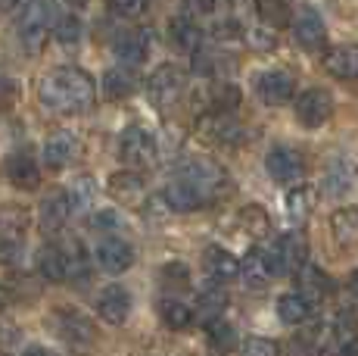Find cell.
<instances>
[{
	"label": "cell",
	"instance_id": "obj_1",
	"mask_svg": "<svg viewBox=\"0 0 358 356\" xmlns=\"http://www.w3.org/2000/svg\"><path fill=\"white\" fill-rule=\"evenodd\" d=\"M38 94L57 113H81V109H87L94 104L97 85H94V78L85 69L63 66V69H53L41 78Z\"/></svg>",
	"mask_w": 358,
	"mask_h": 356
},
{
	"label": "cell",
	"instance_id": "obj_2",
	"mask_svg": "<svg viewBox=\"0 0 358 356\" xmlns=\"http://www.w3.org/2000/svg\"><path fill=\"white\" fill-rule=\"evenodd\" d=\"M178 178L187 182L206 203L228 188V175H224V169L218 166L215 160H209V156H194V160H187L181 166V172H178Z\"/></svg>",
	"mask_w": 358,
	"mask_h": 356
},
{
	"label": "cell",
	"instance_id": "obj_3",
	"mask_svg": "<svg viewBox=\"0 0 358 356\" xmlns=\"http://www.w3.org/2000/svg\"><path fill=\"white\" fill-rule=\"evenodd\" d=\"M268 250V259H271V269H274V278L280 275H296L302 266L308 263V241L302 231H290L284 235L280 241H274Z\"/></svg>",
	"mask_w": 358,
	"mask_h": 356
},
{
	"label": "cell",
	"instance_id": "obj_4",
	"mask_svg": "<svg viewBox=\"0 0 358 356\" xmlns=\"http://www.w3.org/2000/svg\"><path fill=\"white\" fill-rule=\"evenodd\" d=\"M53 22H57V19H53L50 4H47V0H31L22 10V19H19V38H22L25 50L38 53L41 47H44L47 35H50Z\"/></svg>",
	"mask_w": 358,
	"mask_h": 356
},
{
	"label": "cell",
	"instance_id": "obj_5",
	"mask_svg": "<svg viewBox=\"0 0 358 356\" xmlns=\"http://www.w3.org/2000/svg\"><path fill=\"white\" fill-rule=\"evenodd\" d=\"M156 153H159V144H156V138L147 132V128L131 125V128H125V135L119 138V156H122V163H125V166H131V172H134V169L153 166Z\"/></svg>",
	"mask_w": 358,
	"mask_h": 356
},
{
	"label": "cell",
	"instance_id": "obj_6",
	"mask_svg": "<svg viewBox=\"0 0 358 356\" xmlns=\"http://www.w3.org/2000/svg\"><path fill=\"white\" fill-rule=\"evenodd\" d=\"M57 328H59V338H63L72 350L85 353L97 344V325H94L81 310H72V306L57 310Z\"/></svg>",
	"mask_w": 358,
	"mask_h": 356
},
{
	"label": "cell",
	"instance_id": "obj_7",
	"mask_svg": "<svg viewBox=\"0 0 358 356\" xmlns=\"http://www.w3.org/2000/svg\"><path fill=\"white\" fill-rule=\"evenodd\" d=\"M184 85H187V75L184 69H178L175 63H162L150 72L147 78V94L156 107H171L178 97L184 94Z\"/></svg>",
	"mask_w": 358,
	"mask_h": 356
},
{
	"label": "cell",
	"instance_id": "obj_8",
	"mask_svg": "<svg viewBox=\"0 0 358 356\" xmlns=\"http://www.w3.org/2000/svg\"><path fill=\"white\" fill-rule=\"evenodd\" d=\"M296 122L306 128H321L330 122V116H334V97H330V91L324 88H308V91H302L299 97H296Z\"/></svg>",
	"mask_w": 358,
	"mask_h": 356
},
{
	"label": "cell",
	"instance_id": "obj_9",
	"mask_svg": "<svg viewBox=\"0 0 358 356\" xmlns=\"http://www.w3.org/2000/svg\"><path fill=\"white\" fill-rule=\"evenodd\" d=\"M256 94L262 104L268 107H284L296 97V75L287 69H265L256 78Z\"/></svg>",
	"mask_w": 358,
	"mask_h": 356
},
{
	"label": "cell",
	"instance_id": "obj_10",
	"mask_svg": "<svg viewBox=\"0 0 358 356\" xmlns=\"http://www.w3.org/2000/svg\"><path fill=\"white\" fill-rule=\"evenodd\" d=\"M265 169L274 182L280 184H293L306 175V156L299 153L296 147H287V144H278V147L268 150L265 156Z\"/></svg>",
	"mask_w": 358,
	"mask_h": 356
},
{
	"label": "cell",
	"instance_id": "obj_11",
	"mask_svg": "<svg viewBox=\"0 0 358 356\" xmlns=\"http://www.w3.org/2000/svg\"><path fill=\"white\" fill-rule=\"evenodd\" d=\"M199 135L212 144L234 147V144H240V138H243V128L228 113H206V116H199Z\"/></svg>",
	"mask_w": 358,
	"mask_h": 356
},
{
	"label": "cell",
	"instance_id": "obj_12",
	"mask_svg": "<svg viewBox=\"0 0 358 356\" xmlns=\"http://www.w3.org/2000/svg\"><path fill=\"white\" fill-rule=\"evenodd\" d=\"M97 263L109 275H122V272H128L134 266V247L125 238H103L97 247Z\"/></svg>",
	"mask_w": 358,
	"mask_h": 356
},
{
	"label": "cell",
	"instance_id": "obj_13",
	"mask_svg": "<svg viewBox=\"0 0 358 356\" xmlns=\"http://www.w3.org/2000/svg\"><path fill=\"white\" fill-rule=\"evenodd\" d=\"M97 313H100L103 322H109V325H125L128 316H131V294L122 285L103 287L100 297H97Z\"/></svg>",
	"mask_w": 358,
	"mask_h": 356
},
{
	"label": "cell",
	"instance_id": "obj_14",
	"mask_svg": "<svg viewBox=\"0 0 358 356\" xmlns=\"http://www.w3.org/2000/svg\"><path fill=\"white\" fill-rule=\"evenodd\" d=\"M72 197L69 191H50V194L41 200V210H38V222L44 231H63L66 219L72 216Z\"/></svg>",
	"mask_w": 358,
	"mask_h": 356
},
{
	"label": "cell",
	"instance_id": "obj_15",
	"mask_svg": "<svg viewBox=\"0 0 358 356\" xmlns=\"http://www.w3.org/2000/svg\"><path fill=\"white\" fill-rule=\"evenodd\" d=\"M293 41L302 47V50H321L327 41L324 19H321L315 10H302L293 22Z\"/></svg>",
	"mask_w": 358,
	"mask_h": 356
},
{
	"label": "cell",
	"instance_id": "obj_16",
	"mask_svg": "<svg viewBox=\"0 0 358 356\" xmlns=\"http://www.w3.org/2000/svg\"><path fill=\"white\" fill-rule=\"evenodd\" d=\"M203 269L215 285H228V282H234V278H240V259L224 247H206Z\"/></svg>",
	"mask_w": 358,
	"mask_h": 356
},
{
	"label": "cell",
	"instance_id": "obj_17",
	"mask_svg": "<svg viewBox=\"0 0 358 356\" xmlns=\"http://www.w3.org/2000/svg\"><path fill=\"white\" fill-rule=\"evenodd\" d=\"M150 44H153L150 32H143V29L125 32V35L115 38V57L122 60V66H141L150 57Z\"/></svg>",
	"mask_w": 358,
	"mask_h": 356
},
{
	"label": "cell",
	"instance_id": "obj_18",
	"mask_svg": "<svg viewBox=\"0 0 358 356\" xmlns=\"http://www.w3.org/2000/svg\"><path fill=\"white\" fill-rule=\"evenodd\" d=\"M109 194H113V200L125 203V207H137L147 197V182H143V175L122 169V172L109 178Z\"/></svg>",
	"mask_w": 358,
	"mask_h": 356
},
{
	"label": "cell",
	"instance_id": "obj_19",
	"mask_svg": "<svg viewBox=\"0 0 358 356\" xmlns=\"http://www.w3.org/2000/svg\"><path fill=\"white\" fill-rule=\"evenodd\" d=\"M324 69L334 78L358 81V44H336L324 53Z\"/></svg>",
	"mask_w": 358,
	"mask_h": 356
},
{
	"label": "cell",
	"instance_id": "obj_20",
	"mask_svg": "<svg viewBox=\"0 0 358 356\" xmlns=\"http://www.w3.org/2000/svg\"><path fill=\"white\" fill-rule=\"evenodd\" d=\"M358 188V166L352 160H334L324 172V191L330 197L352 194Z\"/></svg>",
	"mask_w": 358,
	"mask_h": 356
},
{
	"label": "cell",
	"instance_id": "obj_21",
	"mask_svg": "<svg viewBox=\"0 0 358 356\" xmlns=\"http://www.w3.org/2000/svg\"><path fill=\"white\" fill-rule=\"evenodd\" d=\"M240 278H243L250 287L271 285L274 269H271V259H268V250L265 247H256V250L246 253V259L240 263Z\"/></svg>",
	"mask_w": 358,
	"mask_h": 356
},
{
	"label": "cell",
	"instance_id": "obj_22",
	"mask_svg": "<svg viewBox=\"0 0 358 356\" xmlns=\"http://www.w3.org/2000/svg\"><path fill=\"white\" fill-rule=\"evenodd\" d=\"M169 41L175 44V50H181V53H194L203 47V32H199V25L194 22V19H187V16H175L169 22Z\"/></svg>",
	"mask_w": 358,
	"mask_h": 356
},
{
	"label": "cell",
	"instance_id": "obj_23",
	"mask_svg": "<svg viewBox=\"0 0 358 356\" xmlns=\"http://www.w3.org/2000/svg\"><path fill=\"white\" fill-rule=\"evenodd\" d=\"M162 200L169 210H175V213H194V210L206 207V200L196 194L194 188H190L187 182H181V178H175V182L165 184L162 191Z\"/></svg>",
	"mask_w": 358,
	"mask_h": 356
},
{
	"label": "cell",
	"instance_id": "obj_24",
	"mask_svg": "<svg viewBox=\"0 0 358 356\" xmlns=\"http://www.w3.org/2000/svg\"><path fill=\"white\" fill-rule=\"evenodd\" d=\"M330 235L340 247H355L358 244V207H343L330 216Z\"/></svg>",
	"mask_w": 358,
	"mask_h": 356
},
{
	"label": "cell",
	"instance_id": "obj_25",
	"mask_svg": "<svg viewBox=\"0 0 358 356\" xmlns=\"http://www.w3.org/2000/svg\"><path fill=\"white\" fill-rule=\"evenodd\" d=\"M6 178H10L16 188L31 191V188H38V182H41V169L29 153H16L6 160Z\"/></svg>",
	"mask_w": 358,
	"mask_h": 356
},
{
	"label": "cell",
	"instance_id": "obj_26",
	"mask_svg": "<svg viewBox=\"0 0 358 356\" xmlns=\"http://www.w3.org/2000/svg\"><path fill=\"white\" fill-rule=\"evenodd\" d=\"M296 291L302 294V297L312 303V300H321V297H327V291H330V278H327V272H321L318 266H302L299 272H296Z\"/></svg>",
	"mask_w": 358,
	"mask_h": 356
},
{
	"label": "cell",
	"instance_id": "obj_27",
	"mask_svg": "<svg viewBox=\"0 0 358 356\" xmlns=\"http://www.w3.org/2000/svg\"><path fill=\"white\" fill-rule=\"evenodd\" d=\"M75 153V135L72 132H53L44 141V166L47 169H63Z\"/></svg>",
	"mask_w": 358,
	"mask_h": 356
},
{
	"label": "cell",
	"instance_id": "obj_28",
	"mask_svg": "<svg viewBox=\"0 0 358 356\" xmlns=\"http://www.w3.org/2000/svg\"><path fill=\"white\" fill-rule=\"evenodd\" d=\"M315 203H318V191H315L312 184H296V188H290V191H287V197H284L287 219L302 222V219L315 210Z\"/></svg>",
	"mask_w": 358,
	"mask_h": 356
},
{
	"label": "cell",
	"instance_id": "obj_29",
	"mask_svg": "<svg viewBox=\"0 0 358 356\" xmlns=\"http://www.w3.org/2000/svg\"><path fill=\"white\" fill-rule=\"evenodd\" d=\"M206 341H209V350L215 356H228V353L237 350V344H240L237 328L224 319L209 322V328H206Z\"/></svg>",
	"mask_w": 358,
	"mask_h": 356
},
{
	"label": "cell",
	"instance_id": "obj_30",
	"mask_svg": "<svg viewBox=\"0 0 358 356\" xmlns=\"http://www.w3.org/2000/svg\"><path fill=\"white\" fill-rule=\"evenodd\" d=\"M59 250H63V256H66L69 282H81V278L91 275V263H87V253L81 247L78 238H63V241H59Z\"/></svg>",
	"mask_w": 358,
	"mask_h": 356
},
{
	"label": "cell",
	"instance_id": "obj_31",
	"mask_svg": "<svg viewBox=\"0 0 358 356\" xmlns=\"http://www.w3.org/2000/svg\"><path fill=\"white\" fill-rule=\"evenodd\" d=\"M38 275L47 282H69L66 272V256L59 250V244H47L38 250Z\"/></svg>",
	"mask_w": 358,
	"mask_h": 356
},
{
	"label": "cell",
	"instance_id": "obj_32",
	"mask_svg": "<svg viewBox=\"0 0 358 356\" xmlns=\"http://www.w3.org/2000/svg\"><path fill=\"white\" fill-rule=\"evenodd\" d=\"M278 316L284 325H302V322L312 316V303L299 291H290L278 300Z\"/></svg>",
	"mask_w": 358,
	"mask_h": 356
},
{
	"label": "cell",
	"instance_id": "obj_33",
	"mask_svg": "<svg viewBox=\"0 0 358 356\" xmlns=\"http://www.w3.org/2000/svg\"><path fill=\"white\" fill-rule=\"evenodd\" d=\"M137 81H134V72L125 69V66H115V69H109L103 75V91H106L109 100H125L134 94Z\"/></svg>",
	"mask_w": 358,
	"mask_h": 356
},
{
	"label": "cell",
	"instance_id": "obj_34",
	"mask_svg": "<svg viewBox=\"0 0 358 356\" xmlns=\"http://www.w3.org/2000/svg\"><path fill=\"white\" fill-rule=\"evenodd\" d=\"M240 100H243V94H240V88L234 85V81H215V85L209 88V107L212 113H234V109L240 107Z\"/></svg>",
	"mask_w": 358,
	"mask_h": 356
},
{
	"label": "cell",
	"instance_id": "obj_35",
	"mask_svg": "<svg viewBox=\"0 0 358 356\" xmlns=\"http://www.w3.org/2000/svg\"><path fill=\"white\" fill-rule=\"evenodd\" d=\"M224 306H228V294H224L218 285H212V287H206V291H199L196 316H203L206 322H215V319H222Z\"/></svg>",
	"mask_w": 358,
	"mask_h": 356
},
{
	"label": "cell",
	"instance_id": "obj_36",
	"mask_svg": "<svg viewBox=\"0 0 358 356\" xmlns=\"http://www.w3.org/2000/svg\"><path fill=\"white\" fill-rule=\"evenodd\" d=\"M234 60L224 57L222 47H199L194 53V72L196 75H215V72H224V66H231Z\"/></svg>",
	"mask_w": 358,
	"mask_h": 356
},
{
	"label": "cell",
	"instance_id": "obj_37",
	"mask_svg": "<svg viewBox=\"0 0 358 356\" xmlns=\"http://www.w3.org/2000/svg\"><path fill=\"white\" fill-rule=\"evenodd\" d=\"M159 316L169 328H175V331H181V328H187L190 322H194V310H190L184 300H175V297H165L159 303Z\"/></svg>",
	"mask_w": 358,
	"mask_h": 356
},
{
	"label": "cell",
	"instance_id": "obj_38",
	"mask_svg": "<svg viewBox=\"0 0 358 356\" xmlns=\"http://www.w3.org/2000/svg\"><path fill=\"white\" fill-rule=\"evenodd\" d=\"M240 228L246 231L250 238H265L268 231H271V219H268V213L262 207H256V203H250V207L240 210Z\"/></svg>",
	"mask_w": 358,
	"mask_h": 356
},
{
	"label": "cell",
	"instance_id": "obj_39",
	"mask_svg": "<svg viewBox=\"0 0 358 356\" xmlns=\"http://www.w3.org/2000/svg\"><path fill=\"white\" fill-rule=\"evenodd\" d=\"M53 35H57L59 44L66 47H75L85 35V25H81V19L75 16V13H66V16H57V22H53Z\"/></svg>",
	"mask_w": 358,
	"mask_h": 356
},
{
	"label": "cell",
	"instance_id": "obj_40",
	"mask_svg": "<svg viewBox=\"0 0 358 356\" xmlns=\"http://www.w3.org/2000/svg\"><path fill=\"white\" fill-rule=\"evenodd\" d=\"M256 10H259V16L265 19V25L268 29H280V25H287L290 22V4L287 0H256Z\"/></svg>",
	"mask_w": 358,
	"mask_h": 356
},
{
	"label": "cell",
	"instance_id": "obj_41",
	"mask_svg": "<svg viewBox=\"0 0 358 356\" xmlns=\"http://www.w3.org/2000/svg\"><path fill=\"white\" fill-rule=\"evenodd\" d=\"M240 356H280V347L271 338H246L240 344Z\"/></svg>",
	"mask_w": 358,
	"mask_h": 356
},
{
	"label": "cell",
	"instance_id": "obj_42",
	"mask_svg": "<svg viewBox=\"0 0 358 356\" xmlns=\"http://www.w3.org/2000/svg\"><path fill=\"white\" fill-rule=\"evenodd\" d=\"M106 10L119 19H137L147 10V0H106Z\"/></svg>",
	"mask_w": 358,
	"mask_h": 356
},
{
	"label": "cell",
	"instance_id": "obj_43",
	"mask_svg": "<svg viewBox=\"0 0 358 356\" xmlns=\"http://www.w3.org/2000/svg\"><path fill=\"white\" fill-rule=\"evenodd\" d=\"M246 41H250L256 50H274L278 47V35L271 29H250L246 32Z\"/></svg>",
	"mask_w": 358,
	"mask_h": 356
},
{
	"label": "cell",
	"instance_id": "obj_44",
	"mask_svg": "<svg viewBox=\"0 0 358 356\" xmlns=\"http://www.w3.org/2000/svg\"><path fill=\"white\" fill-rule=\"evenodd\" d=\"M19 250H22V238L19 235H0V263H16Z\"/></svg>",
	"mask_w": 358,
	"mask_h": 356
},
{
	"label": "cell",
	"instance_id": "obj_45",
	"mask_svg": "<svg viewBox=\"0 0 358 356\" xmlns=\"http://www.w3.org/2000/svg\"><path fill=\"white\" fill-rule=\"evenodd\" d=\"M162 282L165 285H187L190 282V272L184 263H169L162 266Z\"/></svg>",
	"mask_w": 358,
	"mask_h": 356
},
{
	"label": "cell",
	"instance_id": "obj_46",
	"mask_svg": "<svg viewBox=\"0 0 358 356\" xmlns=\"http://www.w3.org/2000/svg\"><path fill=\"white\" fill-rule=\"evenodd\" d=\"M94 228H119V216H115L113 210H103V213H97V219H94Z\"/></svg>",
	"mask_w": 358,
	"mask_h": 356
},
{
	"label": "cell",
	"instance_id": "obj_47",
	"mask_svg": "<svg viewBox=\"0 0 358 356\" xmlns=\"http://www.w3.org/2000/svg\"><path fill=\"white\" fill-rule=\"evenodd\" d=\"M190 13H196V16H209L212 10H215V0H187Z\"/></svg>",
	"mask_w": 358,
	"mask_h": 356
},
{
	"label": "cell",
	"instance_id": "obj_48",
	"mask_svg": "<svg viewBox=\"0 0 358 356\" xmlns=\"http://www.w3.org/2000/svg\"><path fill=\"white\" fill-rule=\"evenodd\" d=\"M13 97H16V85L0 72V104H6V100H13Z\"/></svg>",
	"mask_w": 358,
	"mask_h": 356
},
{
	"label": "cell",
	"instance_id": "obj_49",
	"mask_svg": "<svg viewBox=\"0 0 358 356\" xmlns=\"http://www.w3.org/2000/svg\"><path fill=\"white\" fill-rule=\"evenodd\" d=\"M340 356H358V338H349L340 344Z\"/></svg>",
	"mask_w": 358,
	"mask_h": 356
},
{
	"label": "cell",
	"instance_id": "obj_50",
	"mask_svg": "<svg viewBox=\"0 0 358 356\" xmlns=\"http://www.w3.org/2000/svg\"><path fill=\"white\" fill-rule=\"evenodd\" d=\"M290 356H315V350L306 344V341H293V350H290Z\"/></svg>",
	"mask_w": 358,
	"mask_h": 356
},
{
	"label": "cell",
	"instance_id": "obj_51",
	"mask_svg": "<svg viewBox=\"0 0 358 356\" xmlns=\"http://www.w3.org/2000/svg\"><path fill=\"white\" fill-rule=\"evenodd\" d=\"M22 356H59V353H53V350H47V347H29Z\"/></svg>",
	"mask_w": 358,
	"mask_h": 356
},
{
	"label": "cell",
	"instance_id": "obj_52",
	"mask_svg": "<svg viewBox=\"0 0 358 356\" xmlns=\"http://www.w3.org/2000/svg\"><path fill=\"white\" fill-rule=\"evenodd\" d=\"M16 4H19V0H0V13H10Z\"/></svg>",
	"mask_w": 358,
	"mask_h": 356
},
{
	"label": "cell",
	"instance_id": "obj_53",
	"mask_svg": "<svg viewBox=\"0 0 358 356\" xmlns=\"http://www.w3.org/2000/svg\"><path fill=\"white\" fill-rule=\"evenodd\" d=\"M349 287H352V294L358 297V269L352 272V275H349Z\"/></svg>",
	"mask_w": 358,
	"mask_h": 356
},
{
	"label": "cell",
	"instance_id": "obj_54",
	"mask_svg": "<svg viewBox=\"0 0 358 356\" xmlns=\"http://www.w3.org/2000/svg\"><path fill=\"white\" fill-rule=\"evenodd\" d=\"M72 6H87V0H69Z\"/></svg>",
	"mask_w": 358,
	"mask_h": 356
}]
</instances>
